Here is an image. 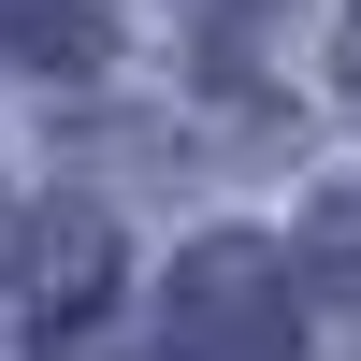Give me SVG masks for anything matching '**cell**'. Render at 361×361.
I'll list each match as a JSON object with an SVG mask.
<instances>
[{
  "instance_id": "obj_1",
  "label": "cell",
  "mask_w": 361,
  "mask_h": 361,
  "mask_svg": "<svg viewBox=\"0 0 361 361\" xmlns=\"http://www.w3.org/2000/svg\"><path fill=\"white\" fill-rule=\"evenodd\" d=\"M159 361H289V260L275 246H188L159 304Z\"/></svg>"
},
{
  "instance_id": "obj_2",
  "label": "cell",
  "mask_w": 361,
  "mask_h": 361,
  "mask_svg": "<svg viewBox=\"0 0 361 361\" xmlns=\"http://www.w3.org/2000/svg\"><path fill=\"white\" fill-rule=\"evenodd\" d=\"M102 275H116V231L87 217V202H44V217L0 231V304H15V318H87Z\"/></svg>"
},
{
  "instance_id": "obj_3",
  "label": "cell",
  "mask_w": 361,
  "mask_h": 361,
  "mask_svg": "<svg viewBox=\"0 0 361 361\" xmlns=\"http://www.w3.org/2000/svg\"><path fill=\"white\" fill-rule=\"evenodd\" d=\"M304 260H318V275H333L347 304H361V188H333V202L304 217Z\"/></svg>"
},
{
  "instance_id": "obj_4",
  "label": "cell",
  "mask_w": 361,
  "mask_h": 361,
  "mask_svg": "<svg viewBox=\"0 0 361 361\" xmlns=\"http://www.w3.org/2000/svg\"><path fill=\"white\" fill-rule=\"evenodd\" d=\"M347 73H361V0H347Z\"/></svg>"
}]
</instances>
